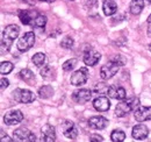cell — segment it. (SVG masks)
<instances>
[{"label":"cell","mask_w":151,"mask_h":142,"mask_svg":"<svg viewBox=\"0 0 151 142\" xmlns=\"http://www.w3.org/2000/svg\"><path fill=\"white\" fill-rule=\"evenodd\" d=\"M40 73H41V77L45 80H51L55 78V70L49 65H44Z\"/></svg>","instance_id":"23"},{"label":"cell","mask_w":151,"mask_h":142,"mask_svg":"<svg viewBox=\"0 0 151 142\" xmlns=\"http://www.w3.org/2000/svg\"><path fill=\"white\" fill-rule=\"evenodd\" d=\"M40 1H44V2H54L55 0H40Z\"/></svg>","instance_id":"37"},{"label":"cell","mask_w":151,"mask_h":142,"mask_svg":"<svg viewBox=\"0 0 151 142\" xmlns=\"http://www.w3.org/2000/svg\"><path fill=\"white\" fill-rule=\"evenodd\" d=\"M132 135L135 140H144L149 135V129H148V127L145 125L143 124L135 125L132 127Z\"/></svg>","instance_id":"13"},{"label":"cell","mask_w":151,"mask_h":142,"mask_svg":"<svg viewBox=\"0 0 151 142\" xmlns=\"http://www.w3.org/2000/svg\"><path fill=\"white\" fill-rule=\"evenodd\" d=\"M34 43H35V34L33 32H27L22 35V37L19 38L17 47H18L19 51L26 53V51H28L29 49L33 48Z\"/></svg>","instance_id":"3"},{"label":"cell","mask_w":151,"mask_h":142,"mask_svg":"<svg viewBox=\"0 0 151 142\" xmlns=\"http://www.w3.org/2000/svg\"><path fill=\"white\" fill-rule=\"evenodd\" d=\"M0 83H1V85H0V88H1V91H4V90L6 89V88H8V85H9V80H8L7 78H5V77H2V78H1Z\"/></svg>","instance_id":"33"},{"label":"cell","mask_w":151,"mask_h":142,"mask_svg":"<svg viewBox=\"0 0 151 142\" xmlns=\"http://www.w3.org/2000/svg\"><path fill=\"white\" fill-rule=\"evenodd\" d=\"M90 142H104V139H102V136H99L98 134H93L91 136V141Z\"/></svg>","instance_id":"35"},{"label":"cell","mask_w":151,"mask_h":142,"mask_svg":"<svg viewBox=\"0 0 151 142\" xmlns=\"http://www.w3.org/2000/svg\"><path fill=\"white\" fill-rule=\"evenodd\" d=\"M38 97L41 99H49L54 96V89L50 85H43L38 89Z\"/></svg>","instance_id":"20"},{"label":"cell","mask_w":151,"mask_h":142,"mask_svg":"<svg viewBox=\"0 0 151 142\" xmlns=\"http://www.w3.org/2000/svg\"><path fill=\"white\" fill-rule=\"evenodd\" d=\"M23 120V114L20 111H9L4 115V122L8 126L18 125Z\"/></svg>","instance_id":"10"},{"label":"cell","mask_w":151,"mask_h":142,"mask_svg":"<svg viewBox=\"0 0 151 142\" xmlns=\"http://www.w3.org/2000/svg\"><path fill=\"white\" fill-rule=\"evenodd\" d=\"M108 89H109V86L106 85L105 83H98L93 88V92L94 93H107Z\"/></svg>","instance_id":"30"},{"label":"cell","mask_w":151,"mask_h":142,"mask_svg":"<svg viewBox=\"0 0 151 142\" xmlns=\"http://www.w3.org/2000/svg\"><path fill=\"white\" fill-rule=\"evenodd\" d=\"M19 77L22 80H24L26 83H32L33 80H35L34 73L29 70V69H22L19 72Z\"/></svg>","instance_id":"24"},{"label":"cell","mask_w":151,"mask_h":142,"mask_svg":"<svg viewBox=\"0 0 151 142\" xmlns=\"http://www.w3.org/2000/svg\"><path fill=\"white\" fill-rule=\"evenodd\" d=\"M13 98L15 99V101L21 104H29L35 100V94L30 90L17 89L13 91Z\"/></svg>","instance_id":"4"},{"label":"cell","mask_w":151,"mask_h":142,"mask_svg":"<svg viewBox=\"0 0 151 142\" xmlns=\"http://www.w3.org/2000/svg\"><path fill=\"white\" fill-rule=\"evenodd\" d=\"M147 22H148V35L151 37V14L148 17V20H147Z\"/></svg>","instance_id":"36"},{"label":"cell","mask_w":151,"mask_h":142,"mask_svg":"<svg viewBox=\"0 0 151 142\" xmlns=\"http://www.w3.org/2000/svg\"><path fill=\"white\" fill-rule=\"evenodd\" d=\"M56 130L51 125L47 124L41 128V142H55Z\"/></svg>","instance_id":"8"},{"label":"cell","mask_w":151,"mask_h":142,"mask_svg":"<svg viewBox=\"0 0 151 142\" xmlns=\"http://www.w3.org/2000/svg\"><path fill=\"white\" fill-rule=\"evenodd\" d=\"M88 77H90V73H88L87 68H80L79 70L73 72V75L70 78V82L75 86H80V85H84L87 82Z\"/></svg>","instance_id":"6"},{"label":"cell","mask_w":151,"mask_h":142,"mask_svg":"<svg viewBox=\"0 0 151 142\" xmlns=\"http://www.w3.org/2000/svg\"><path fill=\"white\" fill-rule=\"evenodd\" d=\"M111 140L113 142H123L126 140V133L121 129H115L111 134Z\"/></svg>","instance_id":"26"},{"label":"cell","mask_w":151,"mask_h":142,"mask_svg":"<svg viewBox=\"0 0 151 142\" xmlns=\"http://www.w3.org/2000/svg\"><path fill=\"white\" fill-rule=\"evenodd\" d=\"M13 136H14V140H17L18 142H36L35 134L24 127L15 129L13 133Z\"/></svg>","instance_id":"5"},{"label":"cell","mask_w":151,"mask_h":142,"mask_svg":"<svg viewBox=\"0 0 151 142\" xmlns=\"http://www.w3.org/2000/svg\"><path fill=\"white\" fill-rule=\"evenodd\" d=\"M38 14L34 11H28V9H22L19 12V18L23 25H32L34 19L37 17Z\"/></svg>","instance_id":"18"},{"label":"cell","mask_w":151,"mask_h":142,"mask_svg":"<svg viewBox=\"0 0 151 142\" xmlns=\"http://www.w3.org/2000/svg\"><path fill=\"white\" fill-rule=\"evenodd\" d=\"M47 21H48V19H47L45 15L38 14L37 17L34 19V21L32 22L30 26H33V27L36 28V29H43V30H44V27H45V25H47Z\"/></svg>","instance_id":"22"},{"label":"cell","mask_w":151,"mask_h":142,"mask_svg":"<svg viewBox=\"0 0 151 142\" xmlns=\"http://www.w3.org/2000/svg\"><path fill=\"white\" fill-rule=\"evenodd\" d=\"M86 7L88 8V9H93V8H96V6H98V1L96 0H86Z\"/></svg>","instance_id":"32"},{"label":"cell","mask_w":151,"mask_h":142,"mask_svg":"<svg viewBox=\"0 0 151 142\" xmlns=\"http://www.w3.org/2000/svg\"><path fill=\"white\" fill-rule=\"evenodd\" d=\"M93 106L99 112H106L111 107V101L108 100L107 97H98L93 101Z\"/></svg>","instance_id":"17"},{"label":"cell","mask_w":151,"mask_h":142,"mask_svg":"<svg viewBox=\"0 0 151 142\" xmlns=\"http://www.w3.org/2000/svg\"><path fill=\"white\" fill-rule=\"evenodd\" d=\"M148 1H149V4H151V0H148Z\"/></svg>","instance_id":"39"},{"label":"cell","mask_w":151,"mask_h":142,"mask_svg":"<svg viewBox=\"0 0 151 142\" xmlns=\"http://www.w3.org/2000/svg\"><path fill=\"white\" fill-rule=\"evenodd\" d=\"M62 129H63L64 136L68 138V139L73 140L78 136V129H77L76 125L73 122H71V121H68V120L64 121L62 124Z\"/></svg>","instance_id":"12"},{"label":"cell","mask_w":151,"mask_h":142,"mask_svg":"<svg viewBox=\"0 0 151 142\" xmlns=\"http://www.w3.org/2000/svg\"><path fill=\"white\" fill-rule=\"evenodd\" d=\"M101 55L95 51L93 49H88L87 51H85L84 54V63L88 67H94L98 64V62L100 61Z\"/></svg>","instance_id":"14"},{"label":"cell","mask_w":151,"mask_h":142,"mask_svg":"<svg viewBox=\"0 0 151 142\" xmlns=\"http://www.w3.org/2000/svg\"><path fill=\"white\" fill-rule=\"evenodd\" d=\"M22 1H24V0H22Z\"/></svg>","instance_id":"40"},{"label":"cell","mask_w":151,"mask_h":142,"mask_svg":"<svg viewBox=\"0 0 151 142\" xmlns=\"http://www.w3.org/2000/svg\"><path fill=\"white\" fill-rule=\"evenodd\" d=\"M92 98V91L88 89H80L77 90L72 94V99L78 104H85L90 101Z\"/></svg>","instance_id":"9"},{"label":"cell","mask_w":151,"mask_h":142,"mask_svg":"<svg viewBox=\"0 0 151 142\" xmlns=\"http://www.w3.org/2000/svg\"><path fill=\"white\" fill-rule=\"evenodd\" d=\"M143 7H144V0H132L129 9H130L132 14L137 15V14H139L142 12Z\"/></svg>","instance_id":"21"},{"label":"cell","mask_w":151,"mask_h":142,"mask_svg":"<svg viewBox=\"0 0 151 142\" xmlns=\"http://www.w3.org/2000/svg\"><path fill=\"white\" fill-rule=\"evenodd\" d=\"M32 61H33V63H34L36 67L41 68V67H44V64H45V62H47V57H45V55L43 53H37L33 56Z\"/></svg>","instance_id":"25"},{"label":"cell","mask_w":151,"mask_h":142,"mask_svg":"<svg viewBox=\"0 0 151 142\" xmlns=\"http://www.w3.org/2000/svg\"><path fill=\"white\" fill-rule=\"evenodd\" d=\"M102 9H104V13L107 17H109L117 12V5L114 0H105L102 5Z\"/></svg>","instance_id":"19"},{"label":"cell","mask_w":151,"mask_h":142,"mask_svg":"<svg viewBox=\"0 0 151 142\" xmlns=\"http://www.w3.org/2000/svg\"><path fill=\"white\" fill-rule=\"evenodd\" d=\"M107 94H108V97H111L113 99H117V100H123L126 98V96H127L126 90L123 88H121V86H117V85L109 86Z\"/></svg>","instance_id":"16"},{"label":"cell","mask_w":151,"mask_h":142,"mask_svg":"<svg viewBox=\"0 0 151 142\" xmlns=\"http://www.w3.org/2000/svg\"><path fill=\"white\" fill-rule=\"evenodd\" d=\"M73 38L72 37H70V36H65L63 40H62V42H60V46L64 48V49H71L72 47H73Z\"/></svg>","instance_id":"28"},{"label":"cell","mask_w":151,"mask_h":142,"mask_svg":"<svg viewBox=\"0 0 151 142\" xmlns=\"http://www.w3.org/2000/svg\"><path fill=\"white\" fill-rule=\"evenodd\" d=\"M119 68H120V65H119L117 63L109 61L107 64L102 65L101 69H100V76H101V78L105 79V80L111 79L112 77H114V76L117 73Z\"/></svg>","instance_id":"7"},{"label":"cell","mask_w":151,"mask_h":142,"mask_svg":"<svg viewBox=\"0 0 151 142\" xmlns=\"http://www.w3.org/2000/svg\"><path fill=\"white\" fill-rule=\"evenodd\" d=\"M149 49H150V51H151V43L149 44Z\"/></svg>","instance_id":"38"},{"label":"cell","mask_w":151,"mask_h":142,"mask_svg":"<svg viewBox=\"0 0 151 142\" xmlns=\"http://www.w3.org/2000/svg\"><path fill=\"white\" fill-rule=\"evenodd\" d=\"M1 142H14L7 134H5L4 130H1Z\"/></svg>","instance_id":"34"},{"label":"cell","mask_w":151,"mask_h":142,"mask_svg":"<svg viewBox=\"0 0 151 142\" xmlns=\"http://www.w3.org/2000/svg\"><path fill=\"white\" fill-rule=\"evenodd\" d=\"M111 61H112V62H115V63H117L120 67L124 64V59L122 58L121 55H116V56H114L113 58H111Z\"/></svg>","instance_id":"31"},{"label":"cell","mask_w":151,"mask_h":142,"mask_svg":"<svg viewBox=\"0 0 151 142\" xmlns=\"http://www.w3.org/2000/svg\"><path fill=\"white\" fill-rule=\"evenodd\" d=\"M88 126L93 129H105L108 126V120L101 115H94L88 119Z\"/></svg>","instance_id":"15"},{"label":"cell","mask_w":151,"mask_h":142,"mask_svg":"<svg viewBox=\"0 0 151 142\" xmlns=\"http://www.w3.org/2000/svg\"><path fill=\"white\" fill-rule=\"evenodd\" d=\"M12 70H13V64L11 62L6 61V62H2L1 63V65H0V72H1V75H8Z\"/></svg>","instance_id":"27"},{"label":"cell","mask_w":151,"mask_h":142,"mask_svg":"<svg viewBox=\"0 0 151 142\" xmlns=\"http://www.w3.org/2000/svg\"><path fill=\"white\" fill-rule=\"evenodd\" d=\"M77 65V59L76 58H71V59H68L66 62H64L63 64V70L64 71H71L75 69V67Z\"/></svg>","instance_id":"29"},{"label":"cell","mask_w":151,"mask_h":142,"mask_svg":"<svg viewBox=\"0 0 151 142\" xmlns=\"http://www.w3.org/2000/svg\"><path fill=\"white\" fill-rule=\"evenodd\" d=\"M20 28L17 25H8L5 27L2 32V38H1V54L9 51L14 40L19 36Z\"/></svg>","instance_id":"1"},{"label":"cell","mask_w":151,"mask_h":142,"mask_svg":"<svg viewBox=\"0 0 151 142\" xmlns=\"http://www.w3.org/2000/svg\"><path fill=\"white\" fill-rule=\"evenodd\" d=\"M134 117H135L136 121H139V122L151 120V107L138 106L134 111Z\"/></svg>","instance_id":"11"},{"label":"cell","mask_w":151,"mask_h":142,"mask_svg":"<svg viewBox=\"0 0 151 142\" xmlns=\"http://www.w3.org/2000/svg\"><path fill=\"white\" fill-rule=\"evenodd\" d=\"M139 106V99L136 97H132L128 99H123L121 103L117 104V106L115 108V114L119 118H123L126 117L129 112L135 111L137 107Z\"/></svg>","instance_id":"2"}]
</instances>
